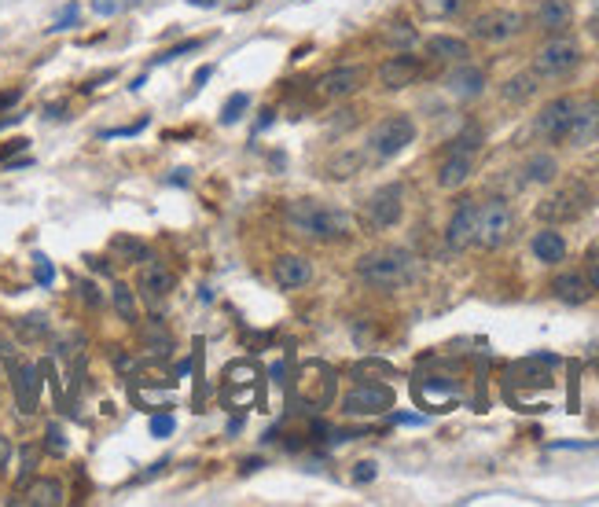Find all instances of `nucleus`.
<instances>
[{"label": "nucleus", "instance_id": "obj_1", "mask_svg": "<svg viewBox=\"0 0 599 507\" xmlns=\"http://www.w3.org/2000/svg\"><path fill=\"white\" fill-rule=\"evenodd\" d=\"M283 221L290 225V232L306 236V239H346L353 236V218L339 207H328V202H313V198H298L283 210Z\"/></svg>", "mask_w": 599, "mask_h": 507}, {"label": "nucleus", "instance_id": "obj_2", "mask_svg": "<svg viewBox=\"0 0 599 507\" xmlns=\"http://www.w3.org/2000/svg\"><path fill=\"white\" fill-rule=\"evenodd\" d=\"M357 276L375 290H397L416 279V258L409 250H375L357 261Z\"/></svg>", "mask_w": 599, "mask_h": 507}, {"label": "nucleus", "instance_id": "obj_3", "mask_svg": "<svg viewBox=\"0 0 599 507\" xmlns=\"http://www.w3.org/2000/svg\"><path fill=\"white\" fill-rule=\"evenodd\" d=\"M515 232V214L504 198H485L478 202V228H474V243L482 250H501Z\"/></svg>", "mask_w": 599, "mask_h": 507}, {"label": "nucleus", "instance_id": "obj_4", "mask_svg": "<svg viewBox=\"0 0 599 507\" xmlns=\"http://www.w3.org/2000/svg\"><path fill=\"white\" fill-rule=\"evenodd\" d=\"M412 140H416V122L409 115H390L379 126H371V133H368V155L375 162H386V158L401 155Z\"/></svg>", "mask_w": 599, "mask_h": 507}, {"label": "nucleus", "instance_id": "obj_5", "mask_svg": "<svg viewBox=\"0 0 599 507\" xmlns=\"http://www.w3.org/2000/svg\"><path fill=\"white\" fill-rule=\"evenodd\" d=\"M592 207V191L581 184V180H570L563 184L555 195H548L541 207H537V218L548 221V225H563V221H577L584 210Z\"/></svg>", "mask_w": 599, "mask_h": 507}, {"label": "nucleus", "instance_id": "obj_6", "mask_svg": "<svg viewBox=\"0 0 599 507\" xmlns=\"http://www.w3.org/2000/svg\"><path fill=\"white\" fill-rule=\"evenodd\" d=\"M335 390H339V379L328 364L313 360V364H302L298 368V379H294V393L302 404H310V409H328V404L335 401Z\"/></svg>", "mask_w": 599, "mask_h": 507}, {"label": "nucleus", "instance_id": "obj_7", "mask_svg": "<svg viewBox=\"0 0 599 507\" xmlns=\"http://www.w3.org/2000/svg\"><path fill=\"white\" fill-rule=\"evenodd\" d=\"M577 63H581L577 41H570V37H552V41L533 56V74L555 81V77H566L570 70H577Z\"/></svg>", "mask_w": 599, "mask_h": 507}, {"label": "nucleus", "instance_id": "obj_8", "mask_svg": "<svg viewBox=\"0 0 599 507\" xmlns=\"http://www.w3.org/2000/svg\"><path fill=\"white\" fill-rule=\"evenodd\" d=\"M225 401L232 409H250V404H261V371L250 360H236L225 371Z\"/></svg>", "mask_w": 599, "mask_h": 507}, {"label": "nucleus", "instance_id": "obj_9", "mask_svg": "<svg viewBox=\"0 0 599 507\" xmlns=\"http://www.w3.org/2000/svg\"><path fill=\"white\" fill-rule=\"evenodd\" d=\"M526 26V19L512 8H492V12H482L474 23H471V37L485 41V45H504L512 37H519Z\"/></svg>", "mask_w": 599, "mask_h": 507}, {"label": "nucleus", "instance_id": "obj_10", "mask_svg": "<svg viewBox=\"0 0 599 507\" xmlns=\"http://www.w3.org/2000/svg\"><path fill=\"white\" fill-rule=\"evenodd\" d=\"M393 409V390L382 382H360L342 397L346 416H382Z\"/></svg>", "mask_w": 599, "mask_h": 507}, {"label": "nucleus", "instance_id": "obj_11", "mask_svg": "<svg viewBox=\"0 0 599 507\" xmlns=\"http://www.w3.org/2000/svg\"><path fill=\"white\" fill-rule=\"evenodd\" d=\"M574 107H577V99L574 96H559L552 99V104L541 107L537 115V137L548 140V144H566V133H570V122H574Z\"/></svg>", "mask_w": 599, "mask_h": 507}, {"label": "nucleus", "instance_id": "obj_12", "mask_svg": "<svg viewBox=\"0 0 599 507\" xmlns=\"http://www.w3.org/2000/svg\"><path fill=\"white\" fill-rule=\"evenodd\" d=\"M405 214V188L401 184H386L368 198V221L375 228H393Z\"/></svg>", "mask_w": 599, "mask_h": 507}, {"label": "nucleus", "instance_id": "obj_13", "mask_svg": "<svg viewBox=\"0 0 599 507\" xmlns=\"http://www.w3.org/2000/svg\"><path fill=\"white\" fill-rule=\"evenodd\" d=\"M364 77H368L364 66H335L317 81V96L320 99H346V96L364 88Z\"/></svg>", "mask_w": 599, "mask_h": 507}, {"label": "nucleus", "instance_id": "obj_14", "mask_svg": "<svg viewBox=\"0 0 599 507\" xmlns=\"http://www.w3.org/2000/svg\"><path fill=\"white\" fill-rule=\"evenodd\" d=\"M474 228H478V202L463 198L456 214L449 218V228H445V243L449 250H467L474 243Z\"/></svg>", "mask_w": 599, "mask_h": 507}, {"label": "nucleus", "instance_id": "obj_15", "mask_svg": "<svg viewBox=\"0 0 599 507\" xmlns=\"http://www.w3.org/2000/svg\"><path fill=\"white\" fill-rule=\"evenodd\" d=\"M599 140V99H577L574 107V122H570V133H566V144L574 147H584Z\"/></svg>", "mask_w": 599, "mask_h": 507}, {"label": "nucleus", "instance_id": "obj_16", "mask_svg": "<svg viewBox=\"0 0 599 507\" xmlns=\"http://www.w3.org/2000/svg\"><path fill=\"white\" fill-rule=\"evenodd\" d=\"M137 287L144 290L147 301H162V298H169V290L177 287V276H173L162 261L144 258V265H140V272H137Z\"/></svg>", "mask_w": 599, "mask_h": 507}, {"label": "nucleus", "instance_id": "obj_17", "mask_svg": "<svg viewBox=\"0 0 599 507\" xmlns=\"http://www.w3.org/2000/svg\"><path fill=\"white\" fill-rule=\"evenodd\" d=\"M460 397V390H456V382H449V379H438V375H431V379H416V401L423 404L427 412H449V404Z\"/></svg>", "mask_w": 599, "mask_h": 507}, {"label": "nucleus", "instance_id": "obj_18", "mask_svg": "<svg viewBox=\"0 0 599 507\" xmlns=\"http://www.w3.org/2000/svg\"><path fill=\"white\" fill-rule=\"evenodd\" d=\"M423 74V63L412 56V52H401V56H390L382 66H379V81L386 88H409L416 77Z\"/></svg>", "mask_w": 599, "mask_h": 507}, {"label": "nucleus", "instance_id": "obj_19", "mask_svg": "<svg viewBox=\"0 0 599 507\" xmlns=\"http://www.w3.org/2000/svg\"><path fill=\"white\" fill-rule=\"evenodd\" d=\"M445 88L456 96V99H478L485 92V74L471 63H456V70L445 74Z\"/></svg>", "mask_w": 599, "mask_h": 507}, {"label": "nucleus", "instance_id": "obj_20", "mask_svg": "<svg viewBox=\"0 0 599 507\" xmlns=\"http://www.w3.org/2000/svg\"><path fill=\"white\" fill-rule=\"evenodd\" d=\"M12 382H15V401H19V412L23 416H30V412H37V393H41V368H34V364H19V368H12Z\"/></svg>", "mask_w": 599, "mask_h": 507}, {"label": "nucleus", "instance_id": "obj_21", "mask_svg": "<svg viewBox=\"0 0 599 507\" xmlns=\"http://www.w3.org/2000/svg\"><path fill=\"white\" fill-rule=\"evenodd\" d=\"M474 173V155H463V151H449L445 162L438 166V188L442 191H456L460 184H467Z\"/></svg>", "mask_w": 599, "mask_h": 507}, {"label": "nucleus", "instance_id": "obj_22", "mask_svg": "<svg viewBox=\"0 0 599 507\" xmlns=\"http://www.w3.org/2000/svg\"><path fill=\"white\" fill-rule=\"evenodd\" d=\"M313 279V265L302 258V254H283L276 261V283L283 290H294V287H306Z\"/></svg>", "mask_w": 599, "mask_h": 507}, {"label": "nucleus", "instance_id": "obj_23", "mask_svg": "<svg viewBox=\"0 0 599 507\" xmlns=\"http://www.w3.org/2000/svg\"><path fill=\"white\" fill-rule=\"evenodd\" d=\"M552 290H555L559 301H566V306H584L588 294H592L584 272H559L555 283H552Z\"/></svg>", "mask_w": 599, "mask_h": 507}, {"label": "nucleus", "instance_id": "obj_24", "mask_svg": "<svg viewBox=\"0 0 599 507\" xmlns=\"http://www.w3.org/2000/svg\"><path fill=\"white\" fill-rule=\"evenodd\" d=\"M23 503H34V507H63L66 503V489L56 478H37V482L26 485V500Z\"/></svg>", "mask_w": 599, "mask_h": 507}, {"label": "nucleus", "instance_id": "obj_25", "mask_svg": "<svg viewBox=\"0 0 599 507\" xmlns=\"http://www.w3.org/2000/svg\"><path fill=\"white\" fill-rule=\"evenodd\" d=\"M574 19V8H570V0H541V8H537V26L548 30V34H563Z\"/></svg>", "mask_w": 599, "mask_h": 507}, {"label": "nucleus", "instance_id": "obj_26", "mask_svg": "<svg viewBox=\"0 0 599 507\" xmlns=\"http://www.w3.org/2000/svg\"><path fill=\"white\" fill-rule=\"evenodd\" d=\"M530 250H533L537 261H544V265H559V261L566 258V239H563L555 228H544V232H537V236L530 239Z\"/></svg>", "mask_w": 599, "mask_h": 507}, {"label": "nucleus", "instance_id": "obj_27", "mask_svg": "<svg viewBox=\"0 0 599 507\" xmlns=\"http://www.w3.org/2000/svg\"><path fill=\"white\" fill-rule=\"evenodd\" d=\"M427 52H431L434 59H442V63H467V56H471L467 41L449 37V34H434V37L427 41Z\"/></svg>", "mask_w": 599, "mask_h": 507}, {"label": "nucleus", "instance_id": "obj_28", "mask_svg": "<svg viewBox=\"0 0 599 507\" xmlns=\"http://www.w3.org/2000/svg\"><path fill=\"white\" fill-rule=\"evenodd\" d=\"M523 173H526V180H530V184H552V180L559 177V162H555V155L537 151V155H530V158H526Z\"/></svg>", "mask_w": 599, "mask_h": 507}, {"label": "nucleus", "instance_id": "obj_29", "mask_svg": "<svg viewBox=\"0 0 599 507\" xmlns=\"http://www.w3.org/2000/svg\"><path fill=\"white\" fill-rule=\"evenodd\" d=\"M533 92H537L533 74H519V77H512V81L504 85V99H508V104H526Z\"/></svg>", "mask_w": 599, "mask_h": 507}, {"label": "nucleus", "instance_id": "obj_30", "mask_svg": "<svg viewBox=\"0 0 599 507\" xmlns=\"http://www.w3.org/2000/svg\"><path fill=\"white\" fill-rule=\"evenodd\" d=\"M111 298H115V309H118V317H122L126 324H137V298H133V290H129L126 283H115Z\"/></svg>", "mask_w": 599, "mask_h": 507}, {"label": "nucleus", "instance_id": "obj_31", "mask_svg": "<svg viewBox=\"0 0 599 507\" xmlns=\"http://www.w3.org/2000/svg\"><path fill=\"white\" fill-rule=\"evenodd\" d=\"M140 0H92V15H99V19H115V15H122V12H129V8H137Z\"/></svg>", "mask_w": 599, "mask_h": 507}, {"label": "nucleus", "instance_id": "obj_32", "mask_svg": "<svg viewBox=\"0 0 599 507\" xmlns=\"http://www.w3.org/2000/svg\"><path fill=\"white\" fill-rule=\"evenodd\" d=\"M420 37H416V30L409 26V23H397V26H390L386 30V45H393V48H412Z\"/></svg>", "mask_w": 599, "mask_h": 507}, {"label": "nucleus", "instance_id": "obj_33", "mask_svg": "<svg viewBox=\"0 0 599 507\" xmlns=\"http://www.w3.org/2000/svg\"><path fill=\"white\" fill-rule=\"evenodd\" d=\"M111 250H115V254H122L126 261H137V258H147V247H144V243H137V239H129V236H115V243H111Z\"/></svg>", "mask_w": 599, "mask_h": 507}, {"label": "nucleus", "instance_id": "obj_34", "mask_svg": "<svg viewBox=\"0 0 599 507\" xmlns=\"http://www.w3.org/2000/svg\"><path fill=\"white\" fill-rule=\"evenodd\" d=\"M247 104H250L247 92H236V96L228 99V104H225V111H221V122H225V126L239 122V118H243V111H247Z\"/></svg>", "mask_w": 599, "mask_h": 507}, {"label": "nucleus", "instance_id": "obj_35", "mask_svg": "<svg viewBox=\"0 0 599 507\" xmlns=\"http://www.w3.org/2000/svg\"><path fill=\"white\" fill-rule=\"evenodd\" d=\"M45 449H48L52 456H63V452H66V438H63V431H59L56 423H52L48 434H45Z\"/></svg>", "mask_w": 599, "mask_h": 507}, {"label": "nucleus", "instance_id": "obj_36", "mask_svg": "<svg viewBox=\"0 0 599 507\" xmlns=\"http://www.w3.org/2000/svg\"><path fill=\"white\" fill-rule=\"evenodd\" d=\"M34 463H37V449H34V445H26V449H23V471H19V489H26V485H30Z\"/></svg>", "mask_w": 599, "mask_h": 507}, {"label": "nucleus", "instance_id": "obj_37", "mask_svg": "<svg viewBox=\"0 0 599 507\" xmlns=\"http://www.w3.org/2000/svg\"><path fill=\"white\" fill-rule=\"evenodd\" d=\"M34 272H37V283H41V287H48V283L56 279V269H52V261H48L45 254L34 258Z\"/></svg>", "mask_w": 599, "mask_h": 507}, {"label": "nucleus", "instance_id": "obj_38", "mask_svg": "<svg viewBox=\"0 0 599 507\" xmlns=\"http://www.w3.org/2000/svg\"><path fill=\"white\" fill-rule=\"evenodd\" d=\"M375 474H379L375 460H360L357 471H353V482H357V485H368V482H375Z\"/></svg>", "mask_w": 599, "mask_h": 507}, {"label": "nucleus", "instance_id": "obj_39", "mask_svg": "<svg viewBox=\"0 0 599 507\" xmlns=\"http://www.w3.org/2000/svg\"><path fill=\"white\" fill-rule=\"evenodd\" d=\"M460 5L463 0H427V12L431 15H452V12H460Z\"/></svg>", "mask_w": 599, "mask_h": 507}, {"label": "nucleus", "instance_id": "obj_40", "mask_svg": "<svg viewBox=\"0 0 599 507\" xmlns=\"http://www.w3.org/2000/svg\"><path fill=\"white\" fill-rule=\"evenodd\" d=\"M198 48V41H184V45H177V48H169V52H162L155 63H173V59H180L184 52H195Z\"/></svg>", "mask_w": 599, "mask_h": 507}, {"label": "nucleus", "instance_id": "obj_41", "mask_svg": "<svg viewBox=\"0 0 599 507\" xmlns=\"http://www.w3.org/2000/svg\"><path fill=\"white\" fill-rule=\"evenodd\" d=\"M173 427H177L173 416H155V420H151V434H155V438H169Z\"/></svg>", "mask_w": 599, "mask_h": 507}, {"label": "nucleus", "instance_id": "obj_42", "mask_svg": "<svg viewBox=\"0 0 599 507\" xmlns=\"http://www.w3.org/2000/svg\"><path fill=\"white\" fill-rule=\"evenodd\" d=\"M74 23H77V5H70V8H66V12H63L52 26H48V30H52V34H59V30H66V26H74Z\"/></svg>", "mask_w": 599, "mask_h": 507}, {"label": "nucleus", "instance_id": "obj_43", "mask_svg": "<svg viewBox=\"0 0 599 507\" xmlns=\"http://www.w3.org/2000/svg\"><path fill=\"white\" fill-rule=\"evenodd\" d=\"M584 279H588L592 290H599V254H592V258L584 261Z\"/></svg>", "mask_w": 599, "mask_h": 507}, {"label": "nucleus", "instance_id": "obj_44", "mask_svg": "<svg viewBox=\"0 0 599 507\" xmlns=\"http://www.w3.org/2000/svg\"><path fill=\"white\" fill-rule=\"evenodd\" d=\"M23 99V92L19 88H8V92H0V111H8V107H15Z\"/></svg>", "mask_w": 599, "mask_h": 507}, {"label": "nucleus", "instance_id": "obj_45", "mask_svg": "<svg viewBox=\"0 0 599 507\" xmlns=\"http://www.w3.org/2000/svg\"><path fill=\"white\" fill-rule=\"evenodd\" d=\"M8 460H12V441H8L5 434H0V467H5Z\"/></svg>", "mask_w": 599, "mask_h": 507}, {"label": "nucleus", "instance_id": "obj_46", "mask_svg": "<svg viewBox=\"0 0 599 507\" xmlns=\"http://www.w3.org/2000/svg\"><path fill=\"white\" fill-rule=\"evenodd\" d=\"M210 74H214V70H210V66H203V70H198V74H195V85H203V81H207Z\"/></svg>", "mask_w": 599, "mask_h": 507}]
</instances>
